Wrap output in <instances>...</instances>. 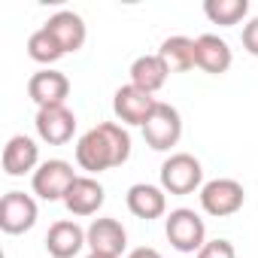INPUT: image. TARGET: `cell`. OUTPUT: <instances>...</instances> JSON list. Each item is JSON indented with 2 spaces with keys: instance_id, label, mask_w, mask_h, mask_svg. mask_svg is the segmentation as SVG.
Segmentation results:
<instances>
[{
  "instance_id": "7",
  "label": "cell",
  "mask_w": 258,
  "mask_h": 258,
  "mask_svg": "<svg viewBox=\"0 0 258 258\" xmlns=\"http://www.w3.org/2000/svg\"><path fill=\"white\" fill-rule=\"evenodd\" d=\"M37 201L25 191H7L0 198V231L4 234H25L37 225Z\"/></svg>"
},
{
  "instance_id": "20",
  "label": "cell",
  "mask_w": 258,
  "mask_h": 258,
  "mask_svg": "<svg viewBox=\"0 0 258 258\" xmlns=\"http://www.w3.org/2000/svg\"><path fill=\"white\" fill-rule=\"evenodd\" d=\"M246 13H249V0H207L204 4V16L213 25H222V28H231V25L243 22Z\"/></svg>"
},
{
  "instance_id": "6",
  "label": "cell",
  "mask_w": 258,
  "mask_h": 258,
  "mask_svg": "<svg viewBox=\"0 0 258 258\" xmlns=\"http://www.w3.org/2000/svg\"><path fill=\"white\" fill-rule=\"evenodd\" d=\"M246 204V191L237 179H210L201 188V207L213 219H228L240 213Z\"/></svg>"
},
{
  "instance_id": "21",
  "label": "cell",
  "mask_w": 258,
  "mask_h": 258,
  "mask_svg": "<svg viewBox=\"0 0 258 258\" xmlns=\"http://www.w3.org/2000/svg\"><path fill=\"white\" fill-rule=\"evenodd\" d=\"M28 55L37 61V64H55L58 58H64L67 52L61 49V43L46 31V28H40V31H34L31 37H28Z\"/></svg>"
},
{
  "instance_id": "18",
  "label": "cell",
  "mask_w": 258,
  "mask_h": 258,
  "mask_svg": "<svg viewBox=\"0 0 258 258\" xmlns=\"http://www.w3.org/2000/svg\"><path fill=\"white\" fill-rule=\"evenodd\" d=\"M167 76H170V70H167V64L161 61L158 52L155 55H140L131 64V85H137V88H143L149 94L161 91L164 82H167Z\"/></svg>"
},
{
  "instance_id": "9",
  "label": "cell",
  "mask_w": 258,
  "mask_h": 258,
  "mask_svg": "<svg viewBox=\"0 0 258 258\" xmlns=\"http://www.w3.org/2000/svg\"><path fill=\"white\" fill-rule=\"evenodd\" d=\"M34 127H37V137L49 146H64L73 140L76 134V115L64 106H43L37 109V118H34Z\"/></svg>"
},
{
  "instance_id": "3",
  "label": "cell",
  "mask_w": 258,
  "mask_h": 258,
  "mask_svg": "<svg viewBox=\"0 0 258 258\" xmlns=\"http://www.w3.org/2000/svg\"><path fill=\"white\" fill-rule=\"evenodd\" d=\"M164 234H167V240L176 252H201L204 243H207V225L188 207L170 210V216L164 222Z\"/></svg>"
},
{
  "instance_id": "5",
  "label": "cell",
  "mask_w": 258,
  "mask_h": 258,
  "mask_svg": "<svg viewBox=\"0 0 258 258\" xmlns=\"http://www.w3.org/2000/svg\"><path fill=\"white\" fill-rule=\"evenodd\" d=\"M79 176H76V170H73V164L70 161H64V158H49V161H43L40 167H37V173L31 176V185H34V195L37 198H43V201H64L67 198V191H70V185L76 182Z\"/></svg>"
},
{
  "instance_id": "17",
  "label": "cell",
  "mask_w": 258,
  "mask_h": 258,
  "mask_svg": "<svg viewBox=\"0 0 258 258\" xmlns=\"http://www.w3.org/2000/svg\"><path fill=\"white\" fill-rule=\"evenodd\" d=\"M234 55H231V46L219 37V34H201L198 37V67L210 76H222L228 73Z\"/></svg>"
},
{
  "instance_id": "10",
  "label": "cell",
  "mask_w": 258,
  "mask_h": 258,
  "mask_svg": "<svg viewBox=\"0 0 258 258\" xmlns=\"http://www.w3.org/2000/svg\"><path fill=\"white\" fill-rule=\"evenodd\" d=\"M70 94V79L61 73V70H52V67H43L37 70L31 79H28V97L43 109V106H64Z\"/></svg>"
},
{
  "instance_id": "1",
  "label": "cell",
  "mask_w": 258,
  "mask_h": 258,
  "mask_svg": "<svg viewBox=\"0 0 258 258\" xmlns=\"http://www.w3.org/2000/svg\"><path fill=\"white\" fill-rule=\"evenodd\" d=\"M131 158V134L115 121H100L85 131L76 143V164L88 173L121 167Z\"/></svg>"
},
{
  "instance_id": "13",
  "label": "cell",
  "mask_w": 258,
  "mask_h": 258,
  "mask_svg": "<svg viewBox=\"0 0 258 258\" xmlns=\"http://www.w3.org/2000/svg\"><path fill=\"white\" fill-rule=\"evenodd\" d=\"M124 204H127V210H131L137 219H146V222H152V219H161V216L167 213V191H164L161 185L137 182V185H131V188H127V195H124Z\"/></svg>"
},
{
  "instance_id": "12",
  "label": "cell",
  "mask_w": 258,
  "mask_h": 258,
  "mask_svg": "<svg viewBox=\"0 0 258 258\" xmlns=\"http://www.w3.org/2000/svg\"><path fill=\"white\" fill-rule=\"evenodd\" d=\"M85 234H88V249L97 255L118 258L127 249V231L121 228L118 219H94L85 228Z\"/></svg>"
},
{
  "instance_id": "16",
  "label": "cell",
  "mask_w": 258,
  "mask_h": 258,
  "mask_svg": "<svg viewBox=\"0 0 258 258\" xmlns=\"http://www.w3.org/2000/svg\"><path fill=\"white\" fill-rule=\"evenodd\" d=\"M103 201H106L103 185H100L94 176H79V179L70 185V191H67V198H64V207H67L73 216H94V213L103 207Z\"/></svg>"
},
{
  "instance_id": "15",
  "label": "cell",
  "mask_w": 258,
  "mask_h": 258,
  "mask_svg": "<svg viewBox=\"0 0 258 258\" xmlns=\"http://www.w3.org/2000/svg\"><path fill=\"white\" fill-rule=\"evenodd\" d=\"M43 28L61 43V49H64L67 55H70V52H79V49L85 46V37H88L82 16H76L73 10H61V13H55Z\"/></svg>"
},
{
  "instance_id": "2",
  "label": "cell",
  "mask_w": 258,
  "mask_h": 258,
  "mask_svg": "<svg viewBox=\"0 0 258 258\" xmlns=\"http://www.w3.org/2000/svg\"><path fill=\"white\" fill-rule=\"evenodd\" d=\"M161 188L167 195H195L198 188H204V167L195 155L188 152H173L164 164H161Z\"/></svg>"
},
{
  "instance_id": "8",
  "label": "cell",
  "mask_w": 258,
  "mask_h": 258,
  "mask_svg": "<svg viewBox=\"0 0 258 258\" xmlns=\"http://www.w3.org/2000/svg\"><path fill=\"white\" fill-rule=\"evenodd\" d=\"M155 106H158V100L149 91H143V88H137L131 82L121 85L112 94V112L118 115L121 124H137V127H143L149 121V115L155 112Z\"/></svg>"
},
{
  "instance_id": "22",
  "label": "cell",
  "mask_w": 258,
  "mask_h": 258,
  "mask_svg": "<svg viewBox=\"0 0 258 258\" xmlns=\"http://www.w3.org/2000/svg\"><path fill=\"white\" fill-rule=\"evenodd\" d=\"M195 258H237V249H234L231 240L219 237V240H207L204 249H201Z\"/></svg>"
},
{
  "instance_id": "25",
  "label": "cell",
  "mask_w": 258,
  "mask_h": 258,
  "mask_svg": "<svg viewBox=\"0 0 258 258\" xmlns=\"http://www.w3.org/2000/svg\"><path fill=\"white\" fill-rule=\"evenodd\" d=\"M85 258H109V255H97V252H91V255H85Z\"/></svg>"
},
{
  "instance_id": "23",
  "label": "cell",
  "mask_w": 258,
  "mask_h": 258,
  "mask_svg": "<svg viewBox=\"0 0 258 258\" xmlns=\"http://www.w3.org/2000/svg\"><path fill=\"white\" fill-rule=\"evenodd\" d=\"M243 49L258 58V16L243 25Z\"/></svg>"
},
{
  "instance_id": "11",
  "label": "cell",
  "mask_w": 258,
  "mask_h": 258,
  "mask_svg": "<svg viewBox=\"0 0 258 258\" xmlns=\"http://www.w3.org/2000/svg\"><path fill=\"white\" fill-rule=\"evenodd\" d=\"M82 246H88V234L73 219H58L46 231V252L52 258H76Z\"/></svg>"
},
{
  "instance_id": "19",
  "label": "cell",
  "mask_w": 258,
  "mask_h": 258,
  "mask_svg": "<svg viewBox=\"0 0 258 258\" xmlns=\"http://www.w3.org/2000/svg\"><path fill=\"white\" fill-rule=\"evenodd\" d=\"M161 61L167 64L170 73H185L191 67H198V40L191 37H167L158 49Z\"/></svg>"
},
{
  "instance_id": "24",
  "label": "cell",
  "mask_w": 258,
  "mask_h": 258,
  "mask_svg": "<svg viewBox=\"0 0 258 258\" xmlns=\"http://www.w3.org/2000/svg\"><path fill=\"white\" fill-rule=\"evenodd\" d=\"M127 258H161V252L152 249V246H137V249L127 252Z\"/></svg>"
},
{
  "instance_id": "4",
  "label": "cell",
  "mask_w": 258,
  "mask_h": 258,
  "mask_svg": "<svg viewBox=\"0 0 258 258\" xmlns=\"http://www.w3.org/2000/svg\"><path fill=\"white\" fill-rule=\"evenodd\" d=\"M179 137H182V115H179V109L158 100L155 112L143 124V140H146V146L155 149V152H170L179 143Z\"/></svg>"
},
{
  "instance_id": "14",
  "label": "cell",
  "mask_w": 258,
  "mask_h": 258,
  "mask_svg": "<svg viewBox=\"0 0 258 258\" xmlns=\"http://www.w3.org/2000/svg\"><path fill=\"white\" fill-rule=\"evenodd\" d=\"M37 167H40V146L25 134L10 137V143L4 146V173L25 176V173H37Z\"/></svg>"
}]
</instances>
